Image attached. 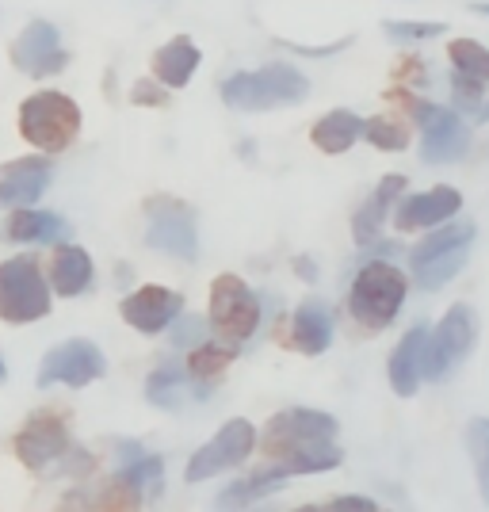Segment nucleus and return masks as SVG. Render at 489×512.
<instances>
[{"instance_id":"obj_1","label":"nucleus","mask_w":489,"mask_h":512,"mask_svg":"<svg viewBox=\"0 0 489 512\" xmlns=\"http://www.w3.org/2000/svg\"><path fill=\"white\" fill-rule=\"evenodd\" d=\"M409 299V276L390 260H367L348 287V314L363 329H386Z\"/></svg>"},{"instance_id":"obj_2","label":"nucleus","mask_w":489,"mask_h":512,"mask_svg":"<svg viewBox=\"0 0 489 512\" xmlns=\"http://www.w3.org/2000/svg\"><path fill=\"white\" fill-rule=\"evenodd\" d=\"M478 237L474 222H444L436 230H428L413 249H409V272L421 291H440L444 283L459 276L467 268L470 245Z\"/></svg>"},{"instance_id":"obj_3","label":"nucleus","mask_w":489,"mask_h":512,"mask_svg":"<svg viewBox=\"0 0 489 512\" xmlns=\"http://www.w3.org/2000/svg\"><path fill=\"white\" fill-rule=\"evenodd\" d=\"M306 96H310L306 73L283 62L253 69V73H234L222 81V100L234 111H272V107L298 104Z\"/></svg>"},{"instance_id":"obj_4","label":"nucleus","mask_w":489,"mask_h":512,"mask_svg":"<svg viewBox=\"0 0 489 512\" xmlns=\"http://www.w3.org/2000/svg\"><path fill=\"white\" fill-rule=\"evenodd\" d=\"M20 134L43 153H62L81 134V107L65 92H35L20 104Z\"/></svg>"},{"instance_id":"obj_5","label":"nucleus","mask_w":489,"mask_h":512,"mask_svg":"<svg viewBox=\"0 0 489 512\" xmlns=\"http://www.w3.org/2000/svg\"><path fill=\"white\" fill-rule=\"evenodd\" d=\"M264 321V302L241 276H218L211 283V333L218 344L241 352V344L253 341Z\"/></svg>"},{"instance_id":"obj_6","label":"nucleus","mask_w":489,"mask_h":512,"mask_svg":"<svg viewBox=\"0 0 489 512\" xmlns=\"http://www.w3.org/2000/svg\"><path fill=\"white\" fill-rule=\"evenodd\" d=\"M50 283L35 256H12L0 264V321L31 325L50 314Z\"/></svg>"},{"instance_id":"obj_7","label":"nucleus","mask_w":489,"mask_h":512,"mask_svg":"<svg viewBox=\"0 0 489 512\" xmlns=\"http://www.w3.org/2000/svg\"><path fill=\"white\" fill-rule=\"evenodd\" d=\"M474 341H478V318L467 302H455L447 310L440 325L428 333V360H425V379L428 383H444L451 379L467 356L474 352Z\"/></svg>"},{"instance_id":"obj_8","label":"nucleus","mask_w":489,"mask_h":512,"mask_svg":"<svg viewBox=\"0 0 489 512\" xmlns=\"http://www.w3.org/2000/svg\"><path fill=\"white\" fill-rule=\"evenodd\" d=\"M146 245L176 260H199V226L192 207L172 195L146 199Z\"/></svg>"},{"instance_id":"obj_9","label":"nucleus","mask_w":489,"mask_h":512,"mask_svg":"<svg viewBox=\"0 0 489 512\" xmlns=\"http://www.w3.org/2000/svg\"><path fill=\"white\" fill-rule=\"evenodd\" d=\"M409 111L421 127V161L425 165H451L470 150V127L455 107L413 100Z\"/></svg>"},{"instance_id":"obj_10","label":"nucleus","mask_w":489,"mask_h":512,"mask_svg":"<svg viewBox=\"0 0 489 512\" xmlns=\"http://www.w3.org/2000/svg\"><path fill=\"white\" fill-rule=\"evenodd\" d=\"M256 448V428L253 421H245V417H234V421H226V425L214 432V440H207L203 448L192 455V463L184 470V478L188 482H207V478H218V474H226V470L241 467Z\"/></svg>"},{"instance_id":"obj_11","label":"nucleus","mask_w":489,"mask_h":512,"mask_svg":"<svg viewBox=\"0 0 489 512\" xmlns=\"http://www.w3.org/2000/svg\"><path fill=\"white\" fill-rule=\"evenodd\" d=\"M107 375V356L100 352V344L85 341V337H73V341H62L58 348H50L43 356V367H39V386H81L96 383Z\"/></svg>"},{"instance_id":"obj_12","label":"nucleus","mask_w":489,"mask_h":512,"mask_svg":"<svg viewBox=\"0 0 489 512\" xmlns=\"http://www.w3.org/2000/svg\"><path fill=\"white\" fill-rule=\"evenodd\" d=\"M12 65L27 77H54L69 65V50L62 46L58 27L46 20H31L12 43Z\"/></svg>"},{"instance_id":"obj_13","label":"nucleus","mask_w":489,"mask_h":512,"mask_svg":"<svg viewBox=\"0 0 489 512\" xmlns=\"http://www.w3.org/2000/svg\"><path fill=\"white\" fill-rule=\"evenodd\" d=\"M463 211V195L451 184H436L428 192L402 195V203L394 207V226L402 234H417V230H436L444 222H455V214Z\"/></svg>"},{"instance_id":"obj_14","label":"nucleus","mask_w":489,"mask_h":512,"mask_svg":"<svg viewBox=\"0 0 489 512\" xmlns=\"http://www.w3.org/2000/svg\"><path fill=\"white\" fill-rule=\"evenodd\" d=\"M264 440L272 451H291L302 444H318V440H337V417L325 413V409H283L276 413L268 428H264Z\"/></svg>"},{"instance_id":"obj_15","label":"nucleus","mask_w":489,"mask_h":512,"mask_svg":"<svg viewBox=\"0 0 489 512\" xmlns=\"http://www.w3.org/2000/svg\"><path fill=\"white\" fill-rule=\"evenodd\" d=\"M73 451L69 428L58 413H35L16 436V455L23 459V467L46 470L50 463H58Z\"/></svg>"},{"instance_id":"obj_16","label":"nucleus","mask_w":489,"mask_h":512,"mask_svg":"<svg viewBox=\"0 0 489 512\" xmlns=\"http://www.w3.org/2000/svg\"><path fill=\"white\" fill-rule=\"evenodd\" d=\"M184 314V295L172 291V287H138L134 295L123 299V318H127L130 329L146 333V337H157V333H169L172 321Z\"/></svg>"},{"instance_id":"obj_17","label":"nucleus","mask_w":489,"mask_h":512,"mask_svg":"<svg viewBox=\"0 0 489 512\" xmlns=\"http://www.w3.org/2000/svg\"><path fill=\"white\" fill-rule=\"evenodd\" d=\"M428 325H413L405 329V337L394 344L390 352V363H386V379H390V390L398 398H413L421 383H425V360H428Z\"/></svg>"},{"instance_id":"obj_18","label":"nucleus","mask_w":489,"mask_h":512,"mask_svg":"<svg viewBox=\"0 0 489 512\" xmlns=\"http://www.w3.org/2000/svg\"><path fill=\"white\" fill-rule=\"evenodd\" d=\"M54 180V165L46 157H20L0 172V207H16L27 211L46 195Z\"/></svg>"},{"instance_id":"obj_19","label":"nucleus","mask_w":489,"mask_h":512,"mask_svg":"<svg viewBox=\"0 0 489 512\" xmlns=\"http://www.w3.org/2000/svg\"><path fill=\"white\" fill-rule=\"evenodd\" d=\"M146 398L157 409H184L188 402H203L211 398V386L192 379V371L184 363L165 360L161 367H153L146 379Z\"/></svg>"},{"instance_id":"obj_20","label":"nucleus","mask_w":489,"mask_h":512,"mask_svg":"<svg viewBox=\"0 0 489 512\" xmlns=\"http://www.w3.org/2000/svg\"><path fill=\"white\" fill-rule=\"evenodd\" d=\"M405 188H409V180H405L402 172H390V176L379 180V188L371 192V199L363 203L360 211L352 214V237H356V245H360V249H371V245L379 241L390 211L402 203Z\"/></svg>"},{"instance_id":"obj_21","label":"nucleus","mask_w":489,"mask_h":512,"mask_svg":"<svg viewBox=\"0 0 489 512\" xmlns=\"http://www.w3.org/2000/svg\"><path fill=\"white\" fill-rule=\"evenodd\" d=\"M333 333H337V318H333L329 302L306 299L295 314H291V344H295L302 356H321V352H329Z\"/></svg>"},{"instance_id":"obj_22","label":"nucleus","mask_w":489,"mask_h":512,"mask_svg":"<svg viewBox=\"0 0 489 512\" xmlns=\"http://www.w3.org/2000/svg\"><path fill=\"white\" fill-rule=\"evenodd\" d=\"M199 62H203L199 46L188 35H176L153 54V81L161 88H184L195 77Z\"/></svg>"},{"instance_id":"obj_23","label":"nucleus","mask_w":489,"mask_h":512,"mask_svg":"<svg viewBox=\"0 0 489 512\" xmlns=\"http://www.w3.org/2000/svg\"><path fill=\"white\" fill-rule=\"evenodd\" d=\"M96 279V264L92 256L81 249V245H62L54 253V264H50V291H58L62 299H77L85 295Z\"/></svg>"},{"instance_id":"obj_24","label":"nucleus","mask_w":489,"mask_h":512,"mask_svg":"<svg viewBox=\"0 0 489 512\" xmlns=\"http://www.w3.org/2000/svg\"><path fill=\"white\" fill-rule=\"evenodd\" d=\"M287 470L279 467H264V470H253L249 478H237L234 486H226V490L218 493V512H241L245 505H253V501H264V497H272L276 490L287 486Z\"/></svg>"},{"instance_id":"obj_25","label":"nucleus","mask_w":489,"mask_h":512,"mask_svg":"<svg viewBox=\"0 0 489 512\" xmlns=\"http://www.w3.org/2000/svg\"><path fill=\"white\" fill-rule=\"evenodd\" d=\"M65 234H69V226H65L62 214L35 211V207L16 211L8 218V230H4V237L16 245H58V241H65Z\"/></svg>"},{"instance_id":"obj_26","label":"nucleus","mask_w":489,"mask_h":512,"mask_svg":"<svg viewBox=\"0 0 489 512\" xmlns=\"http://www.w3.org/2000/svg\"><path fill=\"white\" fill-rule=\"evenodd\" d=\"M360 138H363V119L356 111H348V107H337V111L321 115L318 123H314V130H310V142L321 153H329V157L348 153Z\"/></svg>"},{"instance_id":"obj_27","label":"nucleus","mask_w":489,"mask_h":512,"mask_svg":"<svg viewBox=\"0 0 489 512\" xmlns=\"http://www.w3.org/2000/svg\"><path fill=\"white\" fill-rule=\"evenodd\" d=\"M161 478H165V459H161V455H138L134 463L119 467V474H115L119 490L130 493L134 501H149V497H157L161 486H165Z\"/></svg>"},{"instance_id":"obj_28","label":"nucleus","mask_w":489,"mask_h":512,"mask_svg":"<svg viewBox=\"0 0 489 512\" xmlns=\"http://www.w3.org/2000/svg\"><path fill=\"white\" fill-rule=\"evenodd\" d=\"M344 463V451L337 448V440H318V444H302L279 455V467L287 474H325L337 470Z\"/></svg>"},{"instance_id":"obj_29","label":"nucleus","mask_w":489,"mask_h":512,"mask_svg":"<svg viewBox=\"0 0 489 512\" xmlns=\"http://www.w3.org/2000/svg\"><path fill=\"white\" fill-rule=\"evenodd\" d=\"M447 58H451V69H455V73L489 85V50L482 43H474V39H455V43L447 46Z\"/></svg>"},{"instance_id":"obj_30","label":"nucleus","mask_w":489,"mask_h":512,"mask_svg":"<svg viewBox=\"0 0 489 512\" xmlns=\"http://www.w3.org/2000/svg\"><path fill=\"white\" fill-rule=\"evenodd\" d=\"M467 455L474 463V478H478V493L489 505V417H474L467 425Z\"/></svg>"},{"instance_id":"obj_31","label":"nucleus","mask_w":489,"mask_h":512,"mask_svg":"<svg viewBox=\"0 0 489 512\" xmlns=\"http://www.w3.org/2000/svg\"><path fill=\"white\" fill-rule=\"evenodd\" d=\"M237 352L234 348H226V344H218V341H207L203 348H195V352H188V371H192V379H199V383H207L211 386L218 375H222V367L234 360Z\"/></svg>"},{"instance_id":"obj_32","label":"nucleus","mask_w":489,"mask_h":512,"mask_svg":"<svg viewBox=\"0 0 489 512\" xmlns=\"http://www.w3.org/2000/svg\"><path fill=\"white\" fill-rule=\"evenodd\" d=\"M363 138L383 153H402L409 146V134L394 119H383V115L379 119H363Z\"/></svg>"},{"instance_id":"obj_33","label":"nucleus","mask_w":489,"mask_h":512,"mask_svg":"<svg viewBox=\"0 0 489 512\" xmlns=\"http://www.w3.org/2000/svg\"><path fill=\"white\" fill-rule=\"evenodd\" d=\"M383 31L394 43H428L440 39L447 31V23H417V20H386Z\"/></svg>"},{"instance_id":"obj_34","label":"nucleus","mask_w":489,"mask_h":512,"mask_svg":"<svg viewBox=\"0 0 489 512\" xmlns=\"http://www.w3.org/2000/svg\"><path fill=\"white\" fill-rule=\"evenodd\" d=\"M169 337L176 348H188V352H195V348H203V344L211 341V321L207 318H195V314H188V318H176L169 329Z\"/></svg>"},{"instance_id":"obj_35","label":"nucleus","mask_w":489,"mask_h":512,"mask_svg":"<svg viewBox=\"0 0 489 512\" xmlns=\"http://www.w3.org/2000/svg\"><path fill=\"white\" fill-rule=\"evenodd\" d=\"M451 100H455L459 111L478 115L482 104H486V85H482V81H470L463 73H451Z\"/></svg>"},{"instance_id":"obj_36","label":"nucleus","mask_w":489,"mask_h":512,"mask_svg":"<svg viewBox=\"0 0 489 512\" xmlns=\"http://www.w3.org/2000/svg\"><path fill=\"white\" fill-rule=\"evenodd\" d=\"M279 46H287V50H295V54H306V58H329V54H341L348 50L352 39H341V43H329V46H302V43H287V39H276Z\"/></svg>"},{"instance_id":"obj_37","label":"nucleus","mask_w":489,"mask_h":512,"mask_svg":"<svg viewBox=\"0 0 489 512\" xmlns=\"http://www.w3.org/2000/svg\"><path fill=\"white\" fill-rule=\"evenodd\" d=\"M130 100L142 107H161L165 104V88H157L153 81H138L134 85V92H130Z\"/></svg>"},{"instance_id":"obj_38","label":"nucleus","mask_w":489,"mask_h":512,"mask_svg":"<svg viewBox=\"0 0 489 512\" xmlns=\"http://www.w3.org/2000/svg\"><path fill=\"white\" fill-rule=\"evenodd\" d=\"M325 512H379V505L371 497H360V493H348V497H337Z\"/></svg>"},{"instance_id":"obj_39","label":"nucleus","mask_w":489,"mask_h":512,"mask_svg":"<svg viewBox=\"0 0 489 512\" xmlns=\"http://www.w3.org/2000/svg\"><path fill=\"white\" fill-rule=\"evenodd\" d=\"M295 272L302 279H310V283L318 279V268H314V260H310V256H298V260H295Z\"/></svg>"},{"instance_id":"obj_40","label":"nucleus","mask_w":489,"mask_h":512,"mask_svg":"<svg viewBox=\"0 0 489 512\" xmlns=\"http://www.w3.org/2000/svg\"><path fill=\"white\" fill-rule=\"evenodd\" d=\"M470 12H478V16H489V0H478V4H470Z\"/></svg>"},{"instance_id":"obj_41","label":"nucleus","mask_w":489,"mask_h":512,"mask_svg":"<svg viewBox=\"0 0 489 512\" xmlns=\"http://www.w3.org/2000/svg\"><path fill=\"white\" fill-rule=\"evenodd\" d=\"M474 119H478V123H489V100H486V104H482V111H478Z\"/></svg>"},{"instance_id":"obj_42","label":"nucleus","mask_w":489,"mask_h":512,"mask_svg":"<svg viewBox=\"0 0 489 512\" xmlns=\"http://www.w3.org/2000/svg\"><path fill=\"white\" fill-rule=\"evenodd\" d=\"M0 383H8V363H4V356H0Z\"/></svg>"},{"instance_id":"obj_43","label":"nucleus","mask_w":489,"mask_h":512,"mask_svg":"<svg viewBox=\"0 0 489 512\" xmlns=\"http://www.w3.org/2000/svg\"><path fill=\"white\" fill-rule=\"evenodd\" d=\"M295 512H325V509H318V505H306V509H295Z\"/></svg>"}]
</instances>
